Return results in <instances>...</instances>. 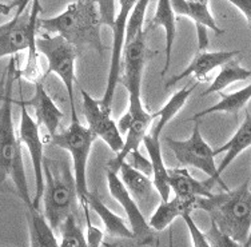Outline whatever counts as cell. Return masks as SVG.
I'll use <instances>...</instances> for the list:
<instances>
[{
	"mask_svg": "<svg viewBox=\"0 0 251 247\" xmlns=\"http://www.w3.org/2000/svg\"><path fill=\"white\" fill-rule=\"evenodd\" d=\"M39 27L49 34L60 35L79 52L84 49L99 53L108 49L101 42L100 15L94 0H76L58 16L39 19Z\"/></svg>",
	"mask_w": 251,
	"mask_h": 247,
	"instance_id": "2",
	"label": "cell"
},
{
	"mask_svg": "<svg viewBox=\"0 0 251 247\" xmlns=\"http://www.w3.org/2000/svg\"><path fill=\"white\" fill-rule=\"evenodd\" d=\"M4 75L3 98L0 100V183L7 179L12 180L16 193L25 204V208H29L32 207V199L29 197L25 176L22 142L15 132L12 121V104L15 102L12 98V88L15 79L18 76L15 56H11Z\"/></svg>",
	"mask_w": 251,
	"mask_h": 247,
	"instance_id": "1",
	"label": "cell"
},
{
	"mask_svg": "<svg viewBox=\"0 0 251 247\" xmlns=\"http://www.w3.org/2000/svg\"><path fill=\"white\" fill-rule=\"evenodd\" d=\"M4 78H5V75L3 74V76H1V80H0V88L3 87V84H4ZM1 98H3V90L0 91V100H1Z\"/></svg>",
	"mask_w": 251,
	"mask_h": 247,
	"instance_id": "38",
	"label": "cell"
},
{
	"mask_svg": "<svg viewBox=\"0 0 251 247\" xmlns=\"http://www.w3.org/2000/svg\"><path fill=\"white\" fill-rule=\"evenodd\" d=\"M59 247H88L86 235L79 226L75 215H70L60 226Z\"/></svg>",
	"mask_w": 251,
	"mask_h": 247,
	"instance_id": "29",
	"label": "cell"
},
{
	"mask_svg": "<svg viewBox=\"0 0 251 247\" xmlns=\"http://www.w3.org/2000/svg\"><path fill=\"white\" fill-rule=\"evenodd\" d=\"M135 3L136 0H119V12L116 14L114 27H112L111 62L108 68L106 91L103 94V98L99 100L100 106L106 111L112 112L114 94H115L118 82H121L122 55H123V47H125L126 25H127V20Z\"/></svg>",
	"mask_w": 251,
	"mask_h": 247,
	"instance_id": "11",
	"label": "cell"
},
{
	"mask_svg": "<svg viewBox=\"0 0 251 247\" xmlns=\"http://www.w3.org/2000/svg\"><path fill=\"white\" fill-rule=\"evenodd\" d=\"M170 187L179 198H210L213 197V186L217 182L211 178L207 180L195 179L188 173L187 167L169 170Z\"/></svg>",
	"mask_w": 251,
	"mask_h": 247,
	"instance_id": "17",
	"label": "cell"
},
{
	"mask_svg": "<svg viewBox=\"0 0 251 247\" xmlns=\"http://www.w3.org/2000/svg\"><path fill=\"white\" fill-rule=\"evenodd\" d=\"M154 114L147 111L142 102V90L128 91V110L118 122V130L122 135H126L125 145L121 152L108 160L107 169L118 174L119 167L127 160L128 155L139 151V146L143 143L147 131L154 122Z\"/></svg>",
	"mask_w": 251,
	"mask_h": 247,
	"instance_id": "7",
	"label": "cell"
},
{
	"mask_svg": "<svg viewBox=\"0 0 251 247\" xmlns=\"http://www.w3.org/2000/svg\"><path fill=\"white\" fill-rule=\"evenodd\" d=\"M118 174H121L119 178L126 186V189L128 190L132 198L138 199V200H145V199L147 200V199H152L154 193H156L154 183L149 178V175L132 167L128 162L122 163Z\"/></svg>",
	"mask_w": 251,
	"mask_h": 247,
	"instance_id": "22",
	"label": "cell"
},
{
	"mask_svg": "<svg viewBox=\"0 0 251 247\" xmlns=\"http://www.w3.org/2000/svg\"><path fill=\"white\" fill-rule=\"evenodd\" d=\"M251 146V112L249 110H246V117H245V121L242 123L239 128L237 130V132L232 135V138L230 141L227 142L226 145H223L222 147H219L217 150H214V154L215 156L219 155L225 152V158L221 162V165L218 167V173L222 175V173L225 170L231 165L232 162L235 160L241 152L249 148Z\"/></svg>",
	"mask_w": 251,
	"mask_h": 247,
	"instance_id": "21",
	"label": "cell"
},
{
	"mask_svg": "<svg viewBox=\"0 0 251 247\" xmlns=\"http://www.w3.org/2000/svg\"><path fill=\"white\" fill-rule=\"evenodd\" d=\"M227 1L235 5L246 18L247 23L251 25V0H227Z\"/></svg>",
	"mask_w": 251,
	"mask_h": 247,
	"instance_id": "36",
	"label": "cell"
},
{
	"mask_svg": "<svg viewBox=\"0 0 251 247\" xmlns=\"http://www.w3.org/2000/svg\"><path fill=\"white\" fill-rule=\"evenodd\" d=\"M222 99L214 106L208 107L206 110L197 112L194 117H191L188 121H198L201 118L206 117L208 114H214V112H227L235 117V121L238 119V112L241 111L243 107L246 106L249 100L251 99V83L245 88H242L239 91L232 92L228 95H225L222 92H219Z\"/></svg>",
	"mask_w": 251,
	"mask_h": 247,
	"instance_id": "26",
	"label": "cell"
},
{
	"mask_svg": "<svg viewBox=\"0 0 251 247\" xmlns=\"http://www.w3.org/2000/svg\"><path fill=\"white\" fill-rule=\"evenodd\" d=\"M27 223H28L29 246L31 247H59V242L55 237L49 222L44 215L34 207L27 208Z\"/></svg>",
	"mask_w": 251,
	"mask_h": 247,
	"instance_id": "25",
	"label": "cell"
},
{
	"mask_svg": "<svg viewBox=\"0 0 251 247\" xmlns=\"http://www.w3.org/2000/svg\"><path fill=\"white\" fill-rule=\"evenodd\" d=\"M194 3H201V4H208V0H190Z\"/></svg>",
	"mask_w": 251,
	"mask_h": 247,
	"instance_id": "41",
	"label": "cell"
},
{
	"mask_svg": "<svg viewBox=\"0 0 251 247\" xmlns=\"http://www.w3.org/2000/svg\"><path fill=\"white\" fill-rule=\"evenodd\" d=\"M107 184L112 198L125 210L135 242L139 246H151L155 242H158L159 239L156 237V231L151 228L149 222H146L145 215L135 202V199L131 197L128 190L126 189L119 175L108 169H107Z\"/></svg>",
	"mask_w": 251,
	"mask_h": 247,
	"instance_id": "10",
	"label": "cell"
},
{
	"mask_svg": "<svg viewBox=\"0 0 251 247\" xmlns=\"http://www.w3.org/2000/svg\"><path fill=\"white\" fill-rule=\"evenodd\" d=\"M20 127L19 139L27 147L29 152V158L32 162V169L35 175V195L32 199V207L39 210V203L42 200L44 191V175H43V141L40 136V127L34 121L27 110V106L20 102Z\"/></svg>",
	"mask_w": 251,
	"mask_h": 247,
	"instance_id": "12",
	"label": "cell"
},
{
	"mask_svg": "<svg viewBox=\"0 0 251 247\" xmlns=\"http://www.w3.org/2000/svg\"><path fill=\"white\" fill-rule=\"evenodd\" d=\"M150 0H136L134 8L131 11L127 25H126V38L125 44L130 43L138 35L145 29V15L149 7Z\"/></svg>",
	"mask_w": 251,
	"mask_h": 247,
	"instance_id": "30",
	"label": "cell"
},
{
	"mask_svg": "<svg viewBox=\"0 0 251 247\" xmlns=\"http://www.w3.org/2000/svg\"><path fill=\"white\" fill-rule=\"evenodd\" d=\"M101 246H104V247H118V246H115V245H112V243H107V242L101 243ZM158 246H159V243L156 245V247H158Z\"/></svg>",
	"mask_w": 251,
	"mask_h": 247,
	"instance_id": "40",
	"label": "cell"
},
{
	"mask_svg": "<svg viewBox=\"0 0 251 247\" xmlns=\"http://www.w3.org/2000/svg\"><path fill=\"white\" fill-rule=\"evenodd\" d=\"M32 0H11L10 3H0V15L8 16L15 10V15L19 16L27 10V5Z\"/></svg>",
	"mask_w": 251,
	"mask_h": 247,
	"instance_id": "35",
	"label": "cell"
},
{
	"mask_svg": "<svg viewBox=\"0 0 251 247\" xmlns=\"http://www.w3.org/2000/svg\"><path fill=\"white\" fill-rule=\"evenodd\" d=\"M243 247H251V230H250V234H249V237H247L246 242L243 245Z\"/></svg>",
	"mask_w": 251,
	"mask_h": 247,
	"instance_id": "39",
	"label": "cell"
},
{
	"mask_svg": "<svg viewBox=\"0 0 251 247\" xmlns=\"http://www.w3.org/2000/svg\"><path fill=\"white\" fill-rule=\"evenodd\" d=\"M166 143L170 147V150L174 152L175 158L183 167H194L201 170L202 173L207 175L217 182L223 191H228L227 184L221 178V174L218 173V167L215 166V154L211 146L203 139L199 123L194 126L193 134L186 141H176L171 138H166Z\"/></svg>",
	"mask_w": 251,
	"mask_h": 247,
	"instance_id": "9",
	"label": "cell"
},
{
	"mask_svg": "<svg viewBox=\"0 0 251 247\" xmlns=\"http://www.w3.org/2000/svg\"><path fill=\"white\" fill-rule=\"evenodd\" d=\"M42 11L40 1L32 0L31 10H25L19 16L14 18L4 25H0V59L5 56H15L23 49H28L27 63L19 71V76L31 83L40 80V66L38 62V38L39 12Z\"/></svg>",
	"mask_w": 251,
	"mask_h": 247,
	"instance_id": "5",
	"label": "cell"
},
{
	"mask_svg": "<svg viewBox=\"0 0 251 247\" xmlns=\"http://www.w3.org/2000/svg\"><path fill=\"white\" fill-rule=\"evenodd\" d=\"M156 27H163L166 32V63L162 71V76H164L171 64V53H173L175 35H176V16L173 11L170 0H158L154 18L146 25L145 31L149 32L150 29H154Z\"/></svg>",
	"mask_w": 251,
	"mask_h": 247,
	"instance_id": "20",
	"label": "cell"
},
{
	"mask_svg": "<svg viewBox=\"0 0 251 247\" xmlns=\"http://www.w3.org/2000/svg\"><path fill=\"white\" fill-rule=\"evenodd\" d=\"M145 29L135 39L125 44L122 55V68L123 75H121V82L125 84L127 91L130 90H142V79L147 60V43H146Z\"/></svg>",
	"mask_w": 251,
	"mask_h": 247,
	"instance_id": "14",
	"label": "cell"
},
{
	"mask_svg": "<svg viewBox=\"0 0 251 247\" xmlns=\"http://www.w3.org/2000/svg\"><path fill=\"white\" fill-rule=\"evenodd\" d=\"M36 49L38 52L46 56L47 63H49V68L43 75V78H46L51 73L55 74L66 87L70 102H71L70 103L71 111L76 110L75 102H74V84L76 80L75 62L79 55L76 47L68 43L60 35L50 36L49 34H43L40 38H36Z\"/></svg>",
	"mask_w": 251,
	"mask_h": 247,
	"instance_id": "8",
	"label": "cell"
},
{
	"mask_svg": "<svg viewBox=\"0 0 251 247\" xmlns=\"http://www.w3.org/2000/svg\"><path fill=\"white\" fill-rule=\"evenodd\" d=\"M88 206L98 214V217L100 218L101 223L104 224V228H106L108 235L116 238H126V239H134L131 228L126 224L125 221L119 215L112 213L111 210L101 202L97 193L88 194Z\"/></svg>",
	"mask_w": 251,
	"mask_h": 247,
	"instance_id": "23",
	"label": "cell"
},
{
	"mask_svg": "<svg viewBox=\"0 0 251 247\" xmlns=\"http://www.w3.org/2000/svg\"><path fill=\"white\" fill-rule=\"evenodd\" d=\"M84 213V218H86V239H87L88 247H100L103 243V231L95 227L91 222V215H90V206L88 204H83L80 206Z\"/></svg>",
	"mask_w": 251,
	"mask_h": 247,
	"instance_id": "32",
	"label": "cell"
},
{
	"mask_svg": "<svg viewBox=\"0 0 251 247\" xmlns=\"http://www.w3.org/2000/svg\"><path fill=\"white\" fill-rule=\"evenodd\" d=\"M198 83L199 82L184 86L182 90L176 91L173 97L170 98L169 102L166 103V104L160 108L159 111L155 112L154 119H156V123L154 124L152 132L159 134V135L162 134V131H163V128L166 127V124H167V123H169V122L182 110V107L186 104L187 99L191 97L193 91L197 88V86H198Z\"/></svg>",
	"mask_w": 251,
	"mask_h": 247,
	"instance_id": "27",
	"label": "cell"
},
{
	"mask_svg": "<svg viewBox=\"0 0 251 247\" xmlns=\"http://www.w3.org/2000/svg\"><path fill=\"white\" fill-rule=\"evenodd\" d=\"M198 199L175 197L169 200H160L159 206L151 215L149 224L156 233L163 231L178 217L182 218L183 214H191L194 210H198Z\"/></svg>",
	"mask_w": 251,
	"mask_h": 247,
	"instance_id": "19",
	"label": "cell"
},
{
	"mask_svg": "<svg viewBox=\"0 0 251 247\" xmlns=\"http://www.w3.org/2000/svg\"><path fill=\"white\" fill-rule=\"evenodd\" d=\"M82 107L83 115L87 122V127L92 134L104 142L110 150L114 152H121L125 145V139L118 130V126L111 118V112L106 111L100 106V102L92 98L87 91L82 90Z\"/></svg>",
	"mask_w": 251,
	"mask_h": 247,
	"instance_id": "13",
	"label": "cell"
},
{
	"mask_svg": "<svg viewBox=\"0 0 251 247\" xmlns=\"http://www.w3.org/2000/svg\"><path fill=\"white\" fill-rule=\"evenodd\" d=\"M98 5L99 15H100L101 25H107L112 29L116 18L115 0H94Z\"/></svg>",
	"mask_w": 251,
	"mask_h": 247,
	"instance_id": "34",
	"label": "cell"
},
{
	"mask_svg": "<svg viewBox=\"0 0 251 247\" xmlns=\"http://www.w3.org/2000/svg\"><path fill=\"white\" fill-rule=\"evenodd\" d=\"M251 78V70L242 67L235 58L228 60L221 67V71L217 75V78L214 79V82L207 87V90L201 94V97H207L214 92H222L230 84L237 82H242L246 79Z\"/></svg>",
	"mask_w": 251,
	"mask_h": 247,
	"instance_id": "28",
	"label": "cell"
},
{
	"mask_svg": "<svg viewBox=\"0 0 251 247\" xmlns=\"http://www.w3.org/2000/svg\"><path fill=\"white\" fill-rule=\"evenodd\" d=\"M0 247H1V246H0Z\"/></svg>",
	"mask_w": 251,
	"mask_h": 247,
	"instance_id": "42",
	"label": "cell"
},
{
	"mask_svg": "<svg viewBox=\"0 0 251 247\" xmlns=\"http://www.w3.org/2000/svg\"><path fill=\"white\" fill-rule=\"evenodd\" d=\"M35 84V92L32 98L27 100H20L25 106L32 107L35 110V117H36V123L38 126H43L50 138L58 132V128L60 126V122L64 118L63 111L53 102L52 98L50 97L47 91L44 90L42 80H38Z\"/></svg>",
	"mask_w": 251,
	"mask_h": 247,
	"instance_id": "16",
	"label": "cell"
},
{
	"mask_svg": "<svg viewBox=\"0 0 251 247\" xmlns=\"http://www.w3.org/2000/svg\"><path fill=\"white\" fill-rule=\"evenodd\" d=\"M204 235L207 238L210 247H243L242 243L237 242L230 235H227L223 231H221L219 227H218L215 222H213V221L210 223L208 231Z\"/></svg>",
	"mask_w": 251,
	"mask_h": 247,
	"instance_id": "31",
	"label": "cell"
},
{
	"mask_svg": "<svg viewBox=\"0 0 251 247\" xmlns=\"http://www.w3.org/2000/svg\"><path fill=\"white\" fill-rule=\"evenodd\" d=\"M169 247H174V230L170 228L169 231Z\"/></svg>",
	"mask_w": 251,
	"mask_h": 247,
	"instance_id": "37",
	"label": "cell"
},
{
	"mask_svg": "<svg viewBox=\"0 0 251 247\" xmlns=\"http://www.w3.org/2000/svg\"><path fill=\"white\" fill-rule=\"evenodd\" d=\"M198 210H204L221 231L245 245L251 230V189L249 180L238 189L198 199Z\"/></svg>",
	"mask_w": 251,
	"mask_h": 247,
	"instance_id": "4",
	"label": "cell"
},
{
	"mask_svg": "<svg viewBox=\"0 0 251 247\" xmlns=\"http://www.w3.org/2000/svg\"><path fill=\"white\" fill-rule=\"evenodd\" d=\"M241 51L235 49V51H214V52H207V51H199L194 59L191 60V63L188 64L187 67L184 68L183 71L178 75H174L173 78H170L166 83L164 88L169 90L174 84H176L180 80H183L187 76H195L197 80L202 82L207 79V75L211 71H214L215 68L222 67L223 64L227 63L228 60L234 59L237 55H239Z\"/></svg>",
	"mask_w": 251,
	"mask_h": 247,
	"instance_id": "15",
	"label": "cell"
},
{
	"mask_svg": "<svg viewBox=\"0 0 251 247\" xmlns=\"http://www.w3.org/2000/svg\"><path fill=\"white\" fill-rule=\"evenodd\" d=\"M95 139L97 136L92 134V131L80 123L76 110L71 111L70 126L62 132H56L49 139L50 145L66 150L73 159L77 202L80 206L88 204L90 191L87 184V163Z\"/></svg>",
	"mask_w": 251,
	"mask_h": 247,
	"instance_id": "6",
	"label": "cell"
},
{
	"mask_svg": "<svg viewBox=\"0 0 251 247\" xmlns=\"http://www.w3.org/2000/svg\"><path fill=\"white\" fill-rule=\"evenodd\" d=\"M170 1L175 16H187L193 20L195 25H203L206 28H210L217 35H222L225 32L222 28L218 27L217 22L208 10V4L194 3L190 0H170Z\"/></svg>",
	"mask_w": 251,
	"mask_h": 247,
	"instance_id": "24",
	"label": "cell"
},
{
	"mask_svg": "<svg viewBox=\"0 0 251 247\" xmlns=\"http://www.w3.org/2000/svg\"><path fill=\"white\" fill-rule=\"evenodd\" d=\"M44 175V218L53 231L60 228L62 223L75 215L77 208L76 183L70 162L64 158L43 159Z\"/></svg>",
	"mask_w": 251,
	"mask_h": 247,
	"instance_id": "3",
	"label": "cell"
},
{
	"mask_svg": "<svg viewBox=\"0 0 251 247\" xmlns=\"http://www.w3.org/2000/svg\"><path fill=\"white\" fill-rule=\"evenodd\" d=\"M159 136V134L151 132L150 135L145 136L143 145H145L146 150L150 156L151 170H152V183H154L155 190L159 195L160 200H169L170 194H171L169 169L164 165Z\"/></svg>",
	"mask_w": 251,
	"mask_h": 247,
	"instance_id": "18",
	"label": "cell"
},
{
	"mask_svg": "<svg viewBox=\"0 0 251 247\" xmlns=\"http://www.w3.org/2000/svg\"><path fill=\"white\" fill-rule=\"evenodd\" d=\"M182 219L186 223V226L188 228V233H190V237H191V242H193L194 247H210V243H208L207 238L204 235V233H202V230L197 226V223L193 221V217L191 214H183L182 215Z\"/></svg>",
	"mask_w": 251,
	"mask_h": 247,
	"instance_id": "33",
	"label": "cell"
}]
</instances>
